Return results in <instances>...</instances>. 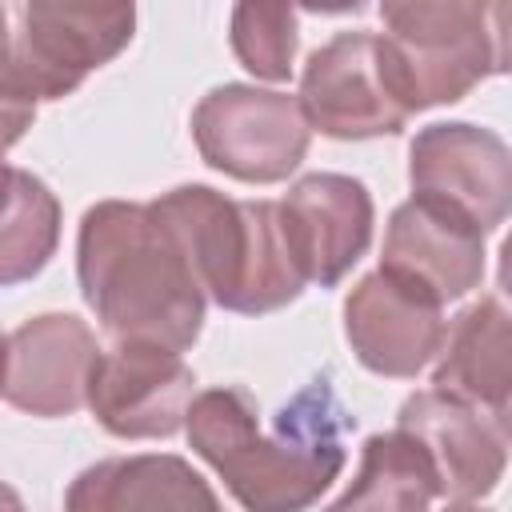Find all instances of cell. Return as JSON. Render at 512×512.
Returning a JSON list of instances; mask_svg holds the SVG:
<instances>
[{"label": "cell", "instance_id": "obj_3", "mask_svg": "<svg viewBox=\"0 0 512 512\" xmlns=\"http://www.w3.org/2000/svg\"><path fill=\"white\" fill-rule=\"evenodd\" d=\"M148 208L176 236L204 296L228 312H276L308 284L288 252L272 200H228L216 188L184 184Z\"/></svg>", "mask_w": 512, "mask_h": 512}, {"label": "cell", "instance_id": "obj_17", "mask_svg": "<svg viewBox=\"0 0 512 512\" xmlns=\"http://www.w3.org/2000/svg\"><path fill=\"white\" fill-rule=\"evenodd\" d=\"M432 500H440L436 468L424 444L396 424L392 432L368 436L360 472L336 508H428Z\"/></svg>", "mask_w": 512, "mask_h": 512}, {"label": "cell", "instance_id": "obj_13", "mask_svg": "<svg viewBox=\"0 0 512 512\" xmlns=\"http://www.w3.org/2000/svg\"><path fill=\"white\" fill-rule=\"evenodd\" d=\"M96 336L80 316L44 312L4 340L0 396L32 416H68L84 404Z\"/></svg>", "mask_w": 512, "mask_h": 512}, {"label": "cell", "instance_id": "obj_15", "mask_svg": "<svg viewBox=\"0 0 512 512\" xmlns=\"http://www.w3.org/2000/svg\"><path fill=\"white\" fill-rule=\"evenodd\" d=\"M508 312L496 296H484L468 312L444 328L440 364L432 384L464 404H476L500 420H508V392H512V352H508Z\"/></svg>", "mask_w": 512, "mask_h": 512}, {"label": "cell", "instance_id": "obj_22", "mask_svg": "<svg viewBox=\"0 0 512 512\" xmlns=\"http://www.w3.org/2000/svg\"><path fill=\"white\" fill-rule=\"evenodd\" d=\"M16 176H20V168H12V164L4 160V152H0V208L8 204V196H12V188H16Z\"/></svg>", "mask_w": 512, "mask_h": 512}, {"label": "cell", "instance_id": "obj_2", "mask_svg": "<svg viewBox=\"0 0 512 512\" xmlns=\"http://www.w3.org/2000/svg\"><path fill=\"white\" fill-rule=\"evenodd\" d=\"M76 272L88 308L116 340L192 348L204 324V288L176 236L148 204L104 200L84 212Z\"/></svg>", "mask_w": 512, "mask_h": 512}, {"label": "cell", "instance_id": "obj_21", "mask_svg": "<svg viewBox=\"0 0 512 512\" xmlns=\"http://www.w3.org/2000/svg\"><path fill=\"white\" fill-rule=\"evenodd\" d=\"M292 4H300L308 12H356L364 0H292Z\"/></svg>", "mask_w": 512, "mask_h": 512}, {"label": "cell", "instance_id": "obj_20", "mask_svg": "<svg viewBox=\"0 0 512 512\" xmlns=\"http://www.w3.org/2000/svg\"><path fill=\"white\" fill-rule=\"evenodd\" d=\"M36 88L28 84L20 60H16V40L8 28V16L0 8V152H8L36 116Z\"/></svg>", "mask_w": 512, "mask_h": 512}, {"label": "cell", "instance_id": "obj_1", "mask_svg": "<svg viewBox=\"0 0 512 512\" xmlns=\"http://www.w3.org/2000/svg\"><path fill=\"white\" fill-rule=\"evenodd\" d=\"M192 448L220 472L228 492L256 512H288L320 500V492L340 476V408L324 380L304 388L276 420L268 436L260 428L256 400L244 388H208L188 412Z\"/></svg>", "mask_w": 512, "mask_h": 512}, {"label": "cell", "instance_id": "obj_7", "mask_svg": "<svg viewBox=\"0 0 512 512\" xmlns=\"http://www.w3.org/2000/svg\"><path fill=\"white\" fill-rule=\"evenodd\" d=\"M136 28V0H20L16 60L40 100H60L120 56Z\"/></svg>", "mask_w": 512, "mask_h": 512}, {"label": "cell", "instance_id": "obj_5", "mask_svg": "<svg viewBox=\"0 0 512 512\" xmlns=\"http://www.w3.org/2000/svg\"><path fill=\"white\" fill-rule=\"evenodd\" d=\"M296 100L308 128L332 140L392 136L420 112L392 44L376 32H340L316 48Z\"/></svg>", "mask_w": 512, "mask_h": 512}, {"label": "cell", "instance_id": "obj_19", "mask_svg": "<svg viewBox=\"0 0 512 512\" xmlns=\"http://www.w3.org/2000/svg\"><path fill=\"white\" fill-rule=\"evenodd\" d=\"M232 52L260 80H288L296 60V4L292 0H236Z\"/></svg>", "mask_w": 512, "mask_h": 512}, {"label": "cell", "instance_id": "obj_18", "mask_svg": "<svg viewBox=\"0 0 512 512\" xmlns=\"http://www.w3.org/2000/svg\"><path fill=\"white\" fill-rule=\"evenodd\" d=\"M60 204L48 184L20 168L8 204L0 208V288L32 280L56 252Z\"/></svg>", "mask_w": 512, "mask_h": 512}, {"label": "cell", "instance_id": "obj_6", "mask_svg": "<svg viewBox=\"0 0 512 512\" xmlns=\"http://www.w3.org/2000/svg\"><path fill=\"white\" fill-rule=\"evenodd\" d=\"M308 136L312 128L296 96L252 84L212 88L192 112V140L200 156L244 184H276L296 172L308 152Z\"/></svg>", "mask_w": 512, "mask_h": 512}, {"label": "cell", "instance_id": "obj_23", "mask_svg": "<svg viewBox=\"0 0 512 512\" xmlns=\"http://www.w3.org/2000/svg\"><path fill=\"white\" fill-rule=\"evenodd\" d=\"M0 504H8V508H20V496H16L12 488H4V484H0Z\"/></svg>", "mask_w": 512, "mask_h": 512}, {"label": "cell", "instance_id": "obj_16", "mask_svg": "<svg viewBox=\"0 0 512 512\" xmlns=\"http://www.w3.org/2000/svg\"><path fill=\"white\" fill-rule=\"evenodd\" d=\"M64 504L72 512L216 508V492L180 456H128V460H104L80 472Z\"/></svg>", "mask_w": 512, "mask_h": 512}, {"label": "cell", "instance_id": "obj_24", "mask_svg": "<svg viewBox=\"0 0 512 512\" xmlns=\"http://www.w3.org/2000/svg\"><path fill=\"white\" fill-rule=\"evenodd\" d=\"M0 368H4V336H0Z\"/></svg>", "mask_w": 512, "mask_h": 512}, {"label": "cell", "instance_id": "obj_10", "mask_svg": "<svg viewBox=\"0 0 512 512\" xmlns=\"http://www.w3.org/2000/svg\"><path fill=\"white\" fill-rule=\"evenodd\" d=\"M396 424L424 444L440 480V500L476 504L500 484L508 464V420L428 388L400 404Z\"/></svg>", "mask_w": 512, "mask_h": 512}, {"label": "cell", "instance_id": "obj_12", "mask_svg": "<svg viewBox=\"0 0 512 512\" xmlns=\"http://www.w3.org/2000/svg\"><path fill=\"white\" fill-rule=\"evenodd\" d=\"M280 232L304 280L332 288L372 240V196L340 172H312L276 204Z\"/></svg>", "mask_w": 512, "mask_h": 512}, {"label": "cell", "instance_id": "obj_14", "mask_svg": "<svg viewBox=\"0 0 512 512\" xmlns=\"http://www.w3.org/2000/svg\"><path fill=\"white\" fill-rule=\"evenodd\" d=\"M380 268L424 288L440 304L460 300L484 276V232L460 208L412 196L388 220Z\"/></svg>", "mask_w": 512, "mask_h": 512}, {"label": "cell", "instance_id": "obj_4", "mask_svg": "<svg viewBox=\"0 0 512 512\" xmlns=\"http://www.w3.org/2000/svg\"><path fill=\"white\" fill-rule=\"evenodd\" d=\"M416 108L452 104L508 68L504 0H380Z\"/></svg>", "mask_w": 512, "mask_h": 512}, {"label": "cell", "instance_id": "obj_11", "mask_svg": "<svg viewBox=\"0 0 512 512\" xmlns=\"http://www.w3.org/2000/svg\"><path fill=\"white\" fill-rule=\"evenodd\" d=\"M440 300L388 268L368 272L344 300V336L376 376H416L444 340Z\"/></svg>", "mask_w": 512, "mask_h": 512}, {"label": "cell", "instance_id": "obj_8", "mask_svg": "<svg viewBox=\"0 0 512 512\" xmlns=\"http://www.w3.org/2000/svg\"><path fill=\"white\" fill-rule=\"evenodd\" d=\"M192 384L196 376L180 352L148 340H116L112 352H96L84 404L112 436L156 440L184 424Z\"/></svg>", "mask_w": 512, "mask_h": 512}, {"label": "cell", "instance_id": "obj_9", "mask_svg": "<svg viewBox=\"0 0 512 512\" xmlns=\"http://www.w3.org/2000/svg\"><path fill=\"white\" fill-rule=\"evenodd\" d=\"M412 196H428L460 208L480 232L504 224L512 204V156L508 144L476 124H428L412 140Z\"/></svg>", "mask_w": 512, "mask_h": 512}]
</instances>
